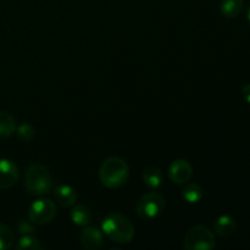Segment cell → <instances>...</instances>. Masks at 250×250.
Wrapping results in <instances>:
<instances>
[{"instance_id": "6da1fadb", "label": "cell", "mask_w": 250, "mask_h": 250, "mask_svg": "<svg viewBox=\"0 0 250 250\" xmlns=\"http://www.w3.org/2000/svg\"><path fill=\"white\" fill-rule=\"evenodd\" d=\"M102 229L107 238L119 244H127L133 239L134 226L131 220L120 212H111L102 224Z\"/></svg>"}, {"instance_id": "7a4b0ae2", "label": "cell", "mask_w": 250, "mask_h": 250, "mask_svg": "<svg viewBox=\"0 0 250 250\" xmlns=\"http://www.w3.org/2000/svg\"><path fill=\"white\" fill-rule=\"evenodd\" d=\"M129 168L126 161L117 156H111L103 161L99 168L100 182L110 189L120 188L126 183Z\"/></svg>"}, {"instance_id": "3957f363", "label": "cell", "mask_w": 250, "mask_h": 250, "mask_svg": "<svg viewBox=\"0 0 250 250\" xmlns=\"http://www.w3.org/2000/svg\"><path fill=\"white\" fill-rule=\"evenodd\" d=\"M53 177L49 170L42 164H32L27 168L24 186L29 194L36 197L46 195L53 189Z\"/></svg>"}, {"instance_id": "277c9868", "label": "cell", "mask_w": 250, "mask_h": 250, "mask_svg": "<svg viewBox=\"0 0 250 250\" xmlns=\"http://www.w3.org/2000/svg\"><path fill=\"white\" fill-rule=\"evenodd\" d=\"M215 246L216 242L212 231L202 225L192 227L183 242V248L186 250H210L214 249Z\"/></svg>"}, {"instance_id": "5b68a950", "label": "cell", "mask_w": 250, "mask_h": 250, "mask_svg": "<svg viewBox=\"0 0 250 250\" xmlns=\"http://www.w3.org/2000/svg\"><path fill=\"white\" fill-rule=\"evenodd\" d=\"M164 208L165 199L163 195L156 192H150L139 198L136 205V211L141 219L151 220L159 216L163 212Z\"/></svg>"}, {"instance_id": "8992f818", "label": "cell", "mask_w": 250, "mask_h": 250, "mask_svg": "<svg viewBox=\"0 0 250 250\" xmlns=\"http://www.w3.org/2000/svg\"><path fill=\"white\" fill-rule=\"evenodd\" d=\"M56 216V205L50 199H38L29 207V221L36 225H46Z\"/></svg>"}, {"instance_id": "52a82bcc", "label": "cell", "mask_w": 250, "mask_h": 250, "mask_svg": "<svg viewBox=\"0 0 250 250\" xmlns=\"http://www.w3.org/2000/svg\"><path fill=\"white\" fill-rule=\"evenodd\" d=\"M193 176V167L189 161L185 159H177L168 168V177L176 185H186Z\"/></svg>"}, {"instance_id": "ba28073f", "label": "cell", "mask_w": 250, "mask_h": 250, "mask_svg": "<svg viewBox=\"0 0 250 250\" xmlns=\"http://www.w3.org/2000/svg\"><path fill=\"white\" fill-rule=\"evenodd\" d=\"M19 180V167L7 159H0V188H11Z\"/></svg>"}, {"instance_id": "9c48e42d", "label": "cell", "mask_w": 250, "mask_h": 250, "mask_svg": "<svg viewBox=\"0 0 250 250\" xmlns=\"http://www.w3.org/2000/svg\"><path fill=\"white\" fill-rule=\"evenodd\" d=\"M80 241L84 249L97 250L104 243V237H103V232L99 231L97 227L85 226V229L81 233Z\"/></svg>"}, {"instance_id": "30bf717a", "label": "cell", "mask_w": 250, "mask_h": 250, "mask_svg": "<svg viewBox=\"0 0 250 250\" xmlns=\"http://www.w3.org/2000/svg\"><path fill=\"white\" fill-rule=\"evenodd\" d=\"M54 198L60 207L70 208L73 207L77 202V193L70 186L59 185L54 189Z\"/></svg>"}, {"instance_id": "8fae6325", "label": "cell", "mask_w": 250, "mask_h": 250, "mask_svg": "<svg viewBox=\"0 0 250 250\" xmlns=\"http://www.w3.org/2000/svg\"><path fill=\"white\" fill-rule=\"evenodd\" d=\"M237 229V222L234 217L229 216V215H222L219 219L215 221L214 231L221 238H227V237L232 236Z\"/></svg>"}, {"instance_id": "7c38bea8", "label": "cell", "mask_w": 250, "mask_h": 250, "mask_svg": "<svg viewBox=\"0 0 250 250\" xmlns=\"http://www.w3.org/2000/svg\"><path fill=\"white\" fill-rule=\"evenodd\" d=\"M71 220L77 226L85 227L92 222L93 214L85 204H76L71 210Z\"/></svg>"}, {"instance_id": "4fadbf2b", "label": "cell", "mask_w": 250, "mask_h": 250, "mask_svg": "<svg viewBox=\"0 0 250 250\" xmlns=\"http://www.w3.org/2000/svg\"><path fill=\"white\" fill-rule=\"evenodd\" d=\"M142 178L149 188L155 189V188L160 187L161 183H163V172L156 166H148L146 168H144Z\"/></svg>"}, {"instance_id": "5bb4252c", "label": "cell", "mask_w": 250, "mask_h": 250, "mask_svg": "<svg viewBox=\"0 0 250 250\" xmlns=\"http://www.w3.org/2000/svg\"><path fill=\"white\" fill-rule=\"evenodd\" d=\"M16 122L12 115L0 111V138H9L16 132Z\"/></svg>"}, {"instance_id": "9a60e30c", "label": "cell", "mask_w": 250, "mask_h": 250, "mask_svg": "<svg viewBox=\"0 0 250 250\" xmlns=\"http://www.w3.org/2000/svg\"><path fill=\"white\" fill-rule=\"evenodd\" d=\"M220 10L225 17L233 19L238 16L243 10V0H222Z\"/></svg>"}, {"instance_id": "2e32d148", "label": "cell", "mask_w": 250, "mask_h": 250, "mask_svg": "<svg viewBox=\"0 0 250 250\" xmlns=\"http://www.w3.org/2000/svg\"><path fill=\"white\" fill-rule=\"evenodd\" d=\"M203 195H204V193H203L202 187L198 186L197 183H187L182 189V198L189 204L199 203Z\"/></svg>"}, {"instance_id": "e0dca14e", "label": "cell", "mask_w": 250, "mask_h": 250, "mask_svg": "<svg viewBox=\"0 0 250 250\" xmlns=\"http://www.w3.org/2000/svg\"><path fill=\"white\" fill-rule=\"evenodd\" d=\"M15 243V234L11 229L0 222V250L12 248Z\"/></svg>"}, {"instance_id": "ac0fdd59", "label": "cell", "mask_w": 250, "mask_h": 250, "mask_svg": "<svg viewBox=\"0 0 250 250\" xmlns=\"http://www.w3.org/2000/svg\"><path fill=\"white\" fill-rule=\"evenodd\" d=\"M15 248L17 250H39L42 249V247L36 237L31 236V234H24L20 238Z\"/></svg>"}, {"instance_id": "d6986e66", "label": "cell", "mask_w": 250, "mask_h": 250, "mask_svg": "<svg viewBox=\"0 0 250 250\" xmlns=\"http://www.w3.org/2000/svg\"><path fill=\"white\" fill-rule=\"evenodd\" d=\"M16 129H17V136H19L22 141L28 142L34 137V129L29 124L21 125V126H19V128Z\"/></svg>"}, {"instance_id": "ffe728a7", "label": "cell", "mask_w": 250, "mask_h": 250, "mask_svg": "<svg viewBox=\"0 0 250 250\" xmlns=\"http://www.w3.org/2000/svg\"><path fill=\"white\" fill-rule=\"evenodd\" d=\"M17 231H19V233H21L22 236H24V234H32L34 233V227L32 226L28 221L22 220V221H20L19 224H17Z\"/></svg>"}, {"instance_id": "44dd1931", "label": "cell", "mask_w": 250, "mask_h": 250, "mask_svg": "<svg viewBox=\"0 0 250 250\" xmlns=\"http://www.w3.org/2000/svg\"><path fill=\"white\" fill-rule=\"evenodd\" d=\"M242 94H243L244 100L250 104V83L243 85V88H242Z\"/></svg>"}, {"instance_id": "7402d4cb", "label": "cell", "mask_w": 250, "mask_h": 250, "mask_svg": "<svg viewBox=\"0 0 250 250\" xmlns=\"http://www.w3.org/2000/svg\"><path fill=\"white\" fill-rule=\"evenodd\" d=\"M248 21H249V23H250V7H249V10H248Z\"/></svg>"}]
</instances>
